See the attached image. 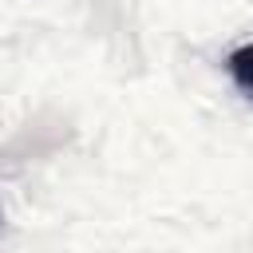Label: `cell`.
I'll return each mask as SVG.
<instances>
[{"label":"cell","mask_w":253,"mask_h":253,"mask_svg":"<svg viewBox=\"0 0 253 253\" xmlns=\"http://www.w3.org/2000/svg\"><path fill=\"white\" fill-rule=\"evenodd\" d=\"M225 67H229L233 87H237L241 95H249V99H253V43L233 47V51H229V59H225Z\"/></svg>","instance_id":"cell-1"}]
</instances>
